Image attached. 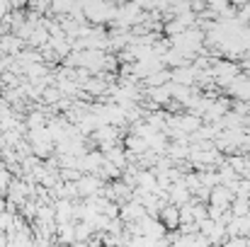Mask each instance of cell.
Instances as JSON below:
<instances>
[{"label": "cell", "mask_w": 250, "mask_h": 247, "mask_svg": "<svg viewBox=\"0 0 250 247\" xmlns=\"http://www.w3.org/2000/svg\"><path fill=\"white\" fill-rule=\"evenodd\" d=\"M248 5H250V0H248Z\"/></svg>", "instance_id": "ba28073f"}, {"label": "cell", "mask_w": 250, "mask_h": 247, "mask_svg": "<svg viewBox=\"0 0 250 247\" xmlns=\"http://www.w3.org/2000/svg\"><path fill=\"white\" fill-rule=\"evenodd\" d=\"M236 19L241 22V24H248L250 22V5L246 2V5H241L238 10H236Z\"/></svg>", "instance_id": "5b68a950"}, {"label": "cell", "mask_w": 250, "mask_h": 247, "mask_svg": "<svg viewBox=\"0 0 250 247\" xmlns=\"http://www.w3.org/2000/svg\"><path fill=\"white\" fill-rule=\"evenodd\" d=\"M229 209H231L233 216H246V213L250 211V201L246 199V196H233V201H231Z\"/></svg>", "instance_id": "277c9868"}, {"label": "cell", "mask_w": 250, "mask_h": 247, "mask_svg": "<svg viewBox=\"0 0 250 247\" xmlns=\"http://www.w3.org/2000/svg\"><path fill=\"white\" fill-rule=\"evenodd\" d=\"M189 189L182 184V182H172L170 187H167V201L170 204H175V206H182V204H187L189 201Z\"/></svg>", "instance_id": "3957f363"}, {"label": "cell", "mask_w": 250, "mask_h": 247, "mask_svg": "<svg viewBox=\"0 0 250 247\" xmlns=\"http://www.w3.org/2000/svg\"><path fill=\"white\" fill-rule=\"evenodd\" d=\"M233 196H236V194H233L226 184H216V187H211V191H209V204L221 206V209H229L231 201H233Z\"/></svg>", "instance_id": "6da1fadb"}, {"label": "cell", "mask_w": 250, "mask_h": 247, "mask_svg": "<svg viewBox=\"0 0 250 247\" xmlns=\"http://www.w3.org/2000/svg\"><path fill=\"white\" fill-rule=\"evenodd\" d=\"M158 221L166 226V230H175L180 226V209L175 204H166L158 211Z\"/></svg>", "instance_id": "7a4b0ae2"}, {"label": "cell", "mask_w": 250, "mask_h": 247, "mask_svg": "<svg viewBox=\"0 0 250 247\" xmlns=\"http://www.w3.org/2000/svg\"><path fill=\"white\" fill-rule=\"evenodd\" d=\"M187 5H189V10H192L194 15H199V12L207 10V0H187Z\"/></svg>", "instance_id": "8992f818"}, {"label": "cell", "mask_w": 250, "mask_h": 247, "mask_svg": "<svg viewBox=\"0 0 250 247\" xmlns=\"http://www.w3.org/2000/svg\"><path fill=\"white\" fill-rule=\"evenodd\" d=\"M231 5V0H207V7H211V10H216V12H221L224 7H229Z\"/></svg>", "instance_id": "52a82bcc"}]
</instances>
